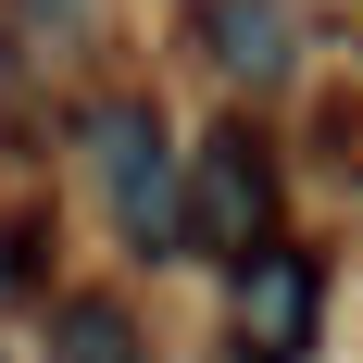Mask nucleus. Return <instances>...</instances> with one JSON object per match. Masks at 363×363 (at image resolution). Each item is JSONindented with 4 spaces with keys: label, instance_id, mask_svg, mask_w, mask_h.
I'll list each match as a JSON object with an SVG mask.
<instances>
[{
    "label": "nucleus",
    "instance_id": "1",
    "mask_svg": "<svg viewBox=\"0 0 363 363\" xmlns=\"http://www.w3.org/2000/svg\"><path fill=\"white\" fill-rule=\"evenodd\" d=\"M188 238L213 263H263L276 251V163H263L251 125H213L188 150Z\"/></svg>",
    "mask_w": 363,
    "mask_h": 363
},
{
    "label": "nucleus",
    "instance_id": "2",
    "mask_svg": "<svg viewBox=\"0 0 363 363\" xmlns=\"http://www.w3.org/2000/svg\"><path fill=\"white\" fill-rule=\"evenodd\" d=\"M88 163H101V201H113V225H125L138 251L188 225L176 150H163V113H150V101H88Z\"/></svg>",
    "mask_w": 363,
    "mask_h": 363
},
{
    "label": "nucleus",
    "instance_id": "3",
    "mask_svg": "<svg viewBox=\"0 0 363 363\" xmlns=\"http://www.w3.org/2000/svg\"><path fill=\"white\" fill-rule=\"evenodd\" d=\"M238 351H251V363H301V351H313V263H301V251L238 263Z\"/></svg>",
    "mask_w": 363,
    "mask_h": 363
},
{
    "label": "nucleus",
    "instance_id": "4",
    "mask_svg": "<svg viewBox=\"0 0 363 363\" xmlns=\"http://www.w3.org/2000/svg\"><path fill=\"white\" fill-rule=\"evenodd\" d=\"M50 363H138V313L101 301V289L50 301Z\"/></svg>",
    "mask_w": 363,
    "mask_h": 363
},
{
    "label": "nucleus",
    "instance_id": "5",
    "mask_svg": "<svg viewBox=\"0 0 363 363\" xmlns=\"http://www.w3.org/2000/svg\"><path fill=\"white\" fill-rule=\"evenodd\" d=\"M201 26H213V63H276V50H289V26H276V13H263V0H213V13H201Z\"/></svg>",
    "mask_w": 363,
    "mask_h": 363
},
{
    "label": "nucleus",
    "instance_id": "6",
    "mask_svg": "<svg viewBox=\"0 0 363 363\" xmlns=\"http://www.w3.org/2000/svg\"><path fill=\"white\" fill-rule=\"evenodd\" d=\"M38 13H75V0H38Z\"/></svg>",
    "mask_w": 363,
    "mask_h": 363
}]
</instances>
